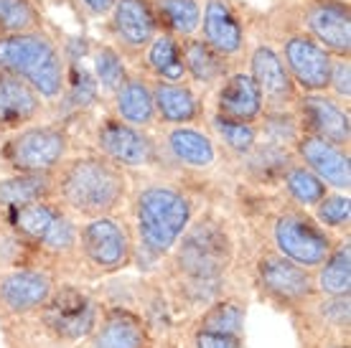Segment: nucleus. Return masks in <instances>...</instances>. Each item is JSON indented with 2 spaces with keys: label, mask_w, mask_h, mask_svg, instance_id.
Returning <instances> with one entry per match:
<instances>
[{
  "label": "nucleus",
  "mask_w": 351,
  "mask_h": 348,
  "mask_svg": "<svg viewBox=\"0 0 351 348\" xmlns=\"http://www.w3.org/2000/svg\"><path fill=\"white\" fill-rule=\"evenodd\" d=\"M97 89L99 87H97L95 77L89 71L80 69V79H74V82L66 79V89H64L62 102H71L74 110L84 112V110H89L97 102Z\"/></svg>",
  "instance_id": "37"
},
{
  "label": "nucleus",
  "mask_w": 351,
  "mask_h": 348,
  "mask_svg": "<svg viewBox=\"0 0 351 348\" xmlns=\"http://www.w3.org/2000/svg\"><path fill=\"white\" fill-rule=\"evenodd\" d=\"M84 348H158V340L138 310L102 303L95 331L84 340Z\"/></svg>",
  "instance_id": "12"
},
{
  "label": "nucleus",
  "mask_w": 351,
  "mask_h": 348,
  "mask_svg": "<svg viewBox=\"0 0 351 348\" xmlns=\"http://www.w3.org/2000/svg\"><path fill=\"white\" fill-rule=\"evenodd\" d=\"M41 28V13L34 0H0V36Z\"/></svg>",
  "instance_id": "34"
},
{
  "label": "nucleus",
  "mask_w": 351,
  "mask_h": 348,
  "mask_svg": "<svg viewBox=\"0 0 351 348\" xmlns=\"http://www.w3.org/2000/svg\"><path fill=\"white\" fill-rule=\"evenodd\" d=\"M293 112L298 117L300 132H311V135L328 140L334 145L349 148L351 142L349 110L336 97H328L324 92L298 95Z\"/></svg>",
  "instance_id": "13"
},
{
  "label": "nucleus",
  "mask_w": 351,
  "mask_h": 348,
  "mask_svg": "<svg viewBox=\"0 0 351 348\" xmlns=\"http://www.w3.org/2000/svg\"><path fill=\"white\" fill-rule=\"evenodd\" d=\"M145 69L158 82H186V66L181 56V41L176 36L158 31L156 38L143 51Z\"/></svg>",
  "instance_id": "28"
},
{
  "label": "nucleus",
  "mask_w": 351,
  "mask_h": 348,
  "mask_svg": "<svg viewBox=\"0 0 351 348\" xmlns=\"http://www.w3.org/2000/svg\"><path fill=\"white\" fill-rule=\"evenodd\" d=\"M280 183H282V188H285V196H288L293 203L303 206V209H313L318 201L328 193V186H326L311 168L303 166L298 158L285 168Z\"/></svg>",
  "instance_id": "31"
},
{
  "label": "nucleus",
  "mask_w": 351,
  "mask_h": 348,
  "mask_svg": "<svg viewBox=\"0 0 351 348\" xmlns=\"http://www.w3.org/2000/svg\"><path fill=\"white\" fill-rule=\"evenodd\" d=\"M260 120H263V125H257V130H260V138L263 140L275 142V145H282V148H293L295 145V140L300 135V125L293 110L263 112Z\"/></svg>",
  "instance_id": "36"
},
{
  "label": "nucleus",
  "mask_w": 351,
  "mask_h": 348,
  "mask_svg": "<svg viewBox=\"0 0 351 348\" xmlns=\"http://www.w3.org/2000/svg\"><path fill=\"white\" fill-rule=\"evenodd\" d=\"M71 156V138L62 125H26L0 145V166L8 173H53Z\"/></svg>",
  "instance_id": "7"
},
{
  "label": "nucleus",
  "mask_w": 351,
  "mask_h": 348,
  "mask_svg": "<svg viewBox=\"0 0 351 348\" xmlns=\"http://www.w3.org/2000/svg\"><path fill=\"white\" fill-rule=\"evenodd\" d=\"M110 16L114 44L120 46V53L138 56L148 49V44L158 34V21L153 13L150 0H114Z\"/></svg>",
  "instance_id": "17"
},
{
  "label": "nucleus",
  "mask_w": 351,
  "mask_h": 348,
  "mask_svg": "<svg viewBox=\"0 0 351 348\" xmlns=\"http://www.w3.org/2000/svg\"><path fill=\"white\" fill-rule=\"evenodd\" d=\"M328 87L336 95V99H341L343 105L351 97V64L349 56H336L331 59V71H328Z\"/></svg>",
  "instance_id": "38"
},
{
  "label": "nucleus",
  "mask_w": 351,
  "mask_h": 348,
  "mask_svg": "<svg viewBox=\"0 0 351 348\" xmlns=\"http://www.w3.org/2000/svg\"><path fill=\"white\" fill-rule=\"evenodd\" d=\"M130 264H135V236L130 224L117 214L87 219L80 224L77 252L64 279L102 282Z\"/></svg>",
  "instance_id": "4"
},
{
  "label": "nucleus",
  "mask_w": 351,
  "mask_h": 348,
  "mask_svg": "<svg viewBox=\"0 0 351 348\" xmlns=\"http://www.w3.org/2000/svg\"><path fill=\"white\" fill-rule=\"evenodd\" d=\"M153 105L158 120L168 127L173 125H191L199 122L204 114L202 97L193 92L191 84L186 82H153Z\"/></svg>",
  "instance_id": "23"
},
{
  "label": "nucleus",
  "mask_w": 351,
  "mask_h": 348,
  "mask_svg": "<svg viewBox=\"0 0 351 348\" xmlns=\"http://www.w3.org/2000/svg\"><path fill=\"white\" fill-rule=\"evenodd\" d=\"M211 130L217 135L224 150L232 153V156L242 158L247 156L250 150L257 145L260 140V130H257L255 122H242V120H229V117H221V114H211Z\"/></svg>",
  "instance_id": "32"
},
{
  "label": "nucleus",
  "mask_w": 351,
  "mask_h": 348,
  "mask_svg": "<svg viewBox=\"0 0 351 348\" xmlns=\"http://www.w3.org/2000/svg\"><path fill=\"white\" fill-rule=\"evenodd\" d=\"M295 160L293 156V148H282V145H275V142H267V140H257V145L247 156L239 158L242 163V171L252 183H260V186H275L280 183L285 168Z\"/></svg>",
  "instance_id": "25"
},
{
  "label": "nucleus",
  "mask_w": 351,
  "mask_h": 348,
  "mask_svg": "<svg viewBox=\"0 0 351 348\" xmlns=\"http://www.w3.org/2000/svg\"><path fill=\"white\" fill-rule=\"evenodd\" d=\"M181 56H184L186 77H191L202 87H217L229 74L227 61L196 36L181 38Z\"/></svg>",
  "instance_id": "27"
},
{
  "label": "nucleus",
  "mask_w": 351,
  "mask_h": 348,
  "mask_svg": "<svg viewBox=\"0 0 351 348\" xmlns=\"http://www.w3.org/2000/svg\"><path fill=\"white\" fill-rule=\"evenodd\" d=\"M92 69H95L97 87H102L110 95H114L125 84V79H128L123 53L117 51V49H112V46H99V49H95V53H92Z\"/></svg>",
  "instance_id": "33"
},
{
  "label": "nucleus",
  "mask_w": 351,
  "mask_h": 348,
  "mask_svg": "<svg viewBox=\"0 0 351 348\" xmlns=\"http://www.w3.org/2000/svg\"><path fill=\"white\" fill-rule=\"evenodd\" d=\"M336 239L331 232H326L308 209L285 201V206L270 216V244L278 254L288 257L306 270H316L318 264L328 257Z\"/></svg>",
  "instance_id": "6"
},
{
  "label": "nucleus",
  "mask_w": 351,
  "mask_h": 348,
  "mask_svg": "<svg viewBox=\"0 0 351 348\" xmlns=\"http://www.w3.org/2000/svg\"><path fill=\"white\" fill-rule=\"evenodd\" d=\"M59 282L51 267H13L0 270V325L34 315L49 300Z\"/></svg>",
  "instance_id": "10"
},
{
  "label": "nucleus",
  "mask_w": 351,
  "mask_h": 348,
  "mask_svg": "<svg viewBox=\"0 0 351 348\" xmlns=\"http://www.w3.org/2000/svg\"><path fill=\"white\" fill-rule=\"evenodd\" d=\"M288 318L298 333L300 346L328 338H351V295L316 293L306 303L293 308Z\"/></svg>",
  "instance_id": "11"
},
{
  "label": "nucleus",
  "mask_w": 351,
  "mask_h": 348,
  "mask_svg": "<svg viewBox=\"0 0 351 348\" xmlns=\"http://www.w3.org/2000/svg\"><path fill=\"white\" fill-rule=\"evenodd\" d=\"M250 77L263 92L265 112H282L293 110L298 99V87L293 84L280 53L270 46H257L250 56Z\"/></svg>",
  "instance_id": "18"
},
{
  "label": "nucleus",
  "mask_w": 351,
  "mask_h": 348,
  "mask_svg": "<svg viewBox=\"0 0 351 348\" xmlns=\"http://www.w3.org/2000/svg\"><path fill=\"white\" fill-rule=\"evenodd\" d=\"M282 64L288 69L293 84L303 92H324L328 89V71H331V53L313 41L306 31L290 34L282 41Z\"/></svg>",
  "instance_id": "14"
},
{
  "label": "nucleus",
  "mask_w": 351,
  "mask_h": 348,
  "mask_svg": "<svg viewBox=\"0 0 351 348\" xmlns=\"http://www.w3.org/2000/svg\"><path fill=\"white\" fill-rule=\"evenodd\" d=\"M250 279L257 297L280 313H290L293 308H298L300 303H306L308 297L318 293L313 270L290 262L272 247H263L255 254L250 267Z\"/></svg>",
  "instance_id": "8"
},
{
  "label": "nucleus",
  "mask_w": 351,
  "mask_h": 348,
  "mask_svg": "<svg viewBox=\"0 0 351 348\" xmlns=\"http://www.w3.org/2000/svg\"><path fill=\"white\" fill-rule=\"evenodd\" d=\"M82 8L87 10L89 16H107L110 10H112V5H114V0H77Z\"/></svg>",
  "instance_id": "39"
},
{
  "label": "nucleus",
  "mask_w": 351,
  "mask_h": 348,
  "mask_svg": "<svg viewBox=\"0 0 351 348\" xmlns=\"http://www.w3.org/2000/svg\"><path fill=\"white\" fill-rule=\"evenodd\" d=\"M53 199L51 173H5L0 175V214L34 201Z\"/></svg>",
  "instance_id": "26"
},
{
  "label": "nucleus",
  "mask_w": 351,
  "mask_h": 348,
  "mask_svg": "<svg viewBox=\"0 0 351 348\" xmlns=\"http://www.w3.org/2000/svg\"><path fill=\"white\" fill-rule=\"evenodd\" d=\"M158 28L176 38L196 36L202 23V3L199 0H150Z\"/></svg>",
  "instance_id": "30"
},
{
  "label": "nucleus",
  "mask_w": 351,
  "mask_h": 348,
  "mask_svg": "<svg viewBox=\"0 0 351 348\" xmlns=\"http://www.w3.org/2000/svg\"><path fill=\"white\" fill-rule=\"evenodd\" d=\"M214 112L229 120L242 122H260L265 112L263 92L250 77V71H232L217 84V102Z\"/></svg>",
  "instance_id": "20"
},
{
  "label": "nucleus",
  "mask_w": 351,
  "mask_h": 348,
  "mask_svg": "<svg viewBox=\"0 0 351 348\" xmlns=\"http://www.w3.org/2000/svg\"><path fill=\"white\" fill-rule=\"evenodd\" d=\"M293 156L298 158L306 168H311L328 188L349 193L351 188L349 148L334 145V142L316 138L311 132H300L295 145H293Z\"/></svg>",
  "instance_id": "16"
},
{
  "label": "nucleus",
  "mask_w": 351,
  "mask_h": 348,
  "mask_svg": "<svg viewBox=\"0 0 351 348\" xmlns=\"http://www.w3.org/2000/svg\"><path fill=\"white\" fill-rule=\"evenodd\" d=\"M51 175L53 201L82 221L117 214L130 196L128 171L99 153L69 156Z\"/></svg>",
  "instance_id": "3"
},
{
  "label": "nucleus",
  "mask_w": 351,
  "mask_h": 348,
  "mask_svg": "<svg viewBox=\"0 0 351 348\" xmlns=\"http://www.w3.org/2000/svg\"><path fill=\"white\" fill-rule=\"evenodd\" d=\"M0 71L23 79L44 102H62L66 61L44 28L0 36Z\"/></svg>",
  "instance_id": "5"
},
{
  "label": "nucleus",
  "mask_w": 351,
  "mask_h": 348,
  "mask_svg": "<svg viewBox=\"0 0 351 348\" xmlns=\"http://www.w3.org/2000/svg\"><path fill=\"white\" fill-rule=\"evenodd\" d=\"M306 34L328 53L349 56L351 51V10L346 0H311L303 5Z\"/></svg>",
  "instance_id": "15"
},
{
  "label": "nucleus",
  "mask_w": 351,
  "mask_h": 348,
  "mask_svg": "<svg viewBox=\"0 0 351 348\" xmlns=\"http://www.w3.org/2000/svg\"><path fill=\"white\" fill-rule=\"evenodd\" d=\"M99 297L84 282L59 279L41 310L0 325L8 348H77L89 338L99 318Z\"/></svg>",
  "instance_id": "1"
},
{
  "label": "nucleus",
  "mask_w": 351,
  "mask_h": 348,
  "mask_svg": "<svg viewBox=\"0 0 351 348\" xmlns=\"http://www.w3.org/2000/svg\"><path fill=\"white\" fill-rule=\"evenodd\" d=\"M166 156L186 171H211L217 166V140L193 125H173L163 135Z\"/></svg>",
  "instance_id": "21"
},
{
  "label": "nucleus",
  "mask_w": 351,
  "mask_h": 348,
  "mask_svg": "<svg viewBox=\"0 0 351 348\" xmlns=\"http://www.w3.org/2000/svg\"><path fill=\"white\" fill-rule=\"evenodd\" d=\"M316 290L321 295H349L351 293V247L349 234L331 247V252L316 270Z\"/></svg>",
  "instance_id": "29"
},
{
  "label": "nucleus",
  "mask_w": 351,
  "mask_h": 348,
  "mask_svg": "<svg viewBox=\"0 0 351 348\" xmlns=\"http://www.w3.org/2000/svg\"><path fill=\"white\" fill-rule=\"evenodd\" d=\"M311 211H313V219H316L326 232H343V234H349V221H351L349 193L328 191Z\"/></svg>",
  "instance_id": "35"
},
{
  "label": "nucleus",
  "mask_w": 351,
  "mask_h": 348,
  "mask_svg": "<svg viewBox=\"0 0 351 348\" xmlns=\"http://www.w3.org/2000/svg\"><path fill=\"white\" fill-rule=\"evenodd\" d=\"M44 99L23 79L0 71V132H16L34 125L44 112Z\"/></svg>",
  "instance_id": "22"
},
{
  "label": "nucleus",
  "mask_w": 351,
  "mask_h": 348,
  "mask_svg": "<svg viewBox=\"0 0 351 348\" xmlns=\"http://www.w3.org/2000/svg\"><path fill=\"white\" fill-rule=\"evenodd\" d=\"M128 201L135 252L145 254L153 262L166 260L199 214L196 193L171 178H145L141 183H130Z\"/></svg>",
  "instance_id": "2"
},
{
  "label": "nucleus",
  "mask_w": 351,
  "mask_h": 348,
  "mask_svg": "<svg viewBox=\"0 0 351 348\" xmlns=\"http://www.w3.org/2000/svg\"><path fill=\"white\" fill-rule=\"evenodd\" d=\"M92 142H95V153L105 156L107 160L117 163L125 171L150 168L160 158L156 138L148 130L123 122L117 114H107L97 122Z\"/></svg>",
  "instance_id": "9"
},
{
  "label": "nucleus",
  "mask_w": 351,
  "mask_h": 348,
  "mask_svg": "<svg viewBox=\"0 0 351 348\" xmlns=\"http://www.w3.org/2000/svg\"><path fill=\"white\" fill-rule=\"evenodd\" d=\"M199 31L204 44L211 46L227 64L245 53V26L229 0H204Z\"/></svg>",
  "instance_id": "19"
},
{
  "label": "nucleus",
  "mask_w": 351,
  "mask_h": 348,
  "mask_svg": "<svg viewBox=\"0 0 351 348\" xmlns=\"http://www.w3.org/2000/svg\"><path fill=\"white\" fill-rule=\"evenodd\" d=\"M114 114L128 125L141 130H153L158 125V114L153 105V89L145 77L128 74L125 84L114 92Z\"/></svg>",
  "instance_id": "24"
},
{
  "label": "nucleus",
  "mask_w": 351,
  "mask_h": 348,
  "mask_svg": "<svg viewBox=\"0 0 351 348\" xmlns=\"http://www.w3.org/2000/svg\"><path fill=\"white\" fill-rule=\"evenodd\" d=\"M351 338H328V340H316V343H308L300 348H349Z\"/></svg>",
  "instance_id": "40"
}]
</instances>
